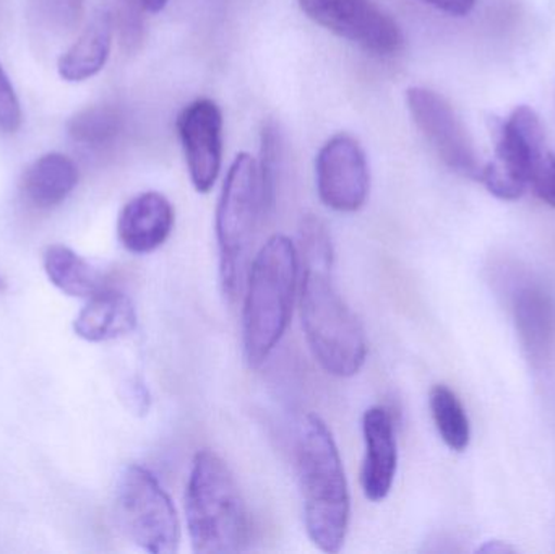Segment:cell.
<instances>
[{
    "instance_id": "obj_1",
    "label": "cell",
    "mask_w": 555,
    "mask_h": 554,
    "mask_svg": "<svg viewBox=\"0 0 555 554\" xmlns=\"http://www.w3.org/2000/svg\"><path fill=\"white\" fill-rule=\"evenodd\" d=\"M297 254L302 266L299 308L307 345L330 376H356L367 358V337L333 282L332 237L315 215L300 221Z\"/></svg>"
},
{
    "instance_id": "obj_2",
    "label": "cell",
    "mask_w": 555,
    "mask_h": 554,
    "mask_svg": "<svg viewBox=\"0 0 555 554\" xmlns=\"http://www.w3.org/2000/svg\"><path fill=\"white\" fill-rule=\"evenodd\" d=\"M296 468L307 536L320 552L338 553L348 536L351 498L338 446L315 413L300 422Z\"/></svg>"
},
{
    "instance_id": "obj_3",
    "label": "cell",
    "mask_w": 555,
    "mask_h": 554,
    "mask_svg": "<svg viewBox=\"0 0 555 554\" xmlns=\"http://www.w3.org/2000/svg\"><path fill=\"white\" fill-rule=\"evenodd\" d=\"M185 520L197 554L246 552L253 524L230 465L211 449L195 454L185 488Z\"/></svg>"
},
{
    "instance_id": "obj_4",
    "label": "cell",
    "mask_w": 555,
    "mask_h": 554,
    "mask_svg": "<svg viewBox=\"0 0 555 554\" xmlns=\"http://www.w3.org/2000/svg\"><path fill=\"white\" fill-rule=\"evenodd\" d=\"M296 244L275 234L250 263L243 309L244 357L250 368H260L280 344L289 325L299 275Z\"/></svg>"
},
{
    "instance_id": "obj_5",
    "label": "cell",
    "mask_w": 555,
    "mask_h": 554,
    "mask_svg": "<svg viewBox=\"0 0 555 554\" xmlns=\"http://www.w3.org/2000/svg\"><path fill=\"white\" fill-rule=\"evenodd\" d=\"M266 214L257 159L249 153H240L228 169L215 224L221 286L230 299H236L244 292L250 250Z\"/></svg>"
},
{
    "instance_id": "obj_6",
    "label": "cell",
    "mask_w": 555,
    "mask_h": 554,
    "mask_svg": "<svg viewBox=\"0 0 555 554\" xmlns=\"http://www.w3.org/2000/svg\"><path fill=\"white\" fill-rule=\"evenodd\" d=\"M116 511L130 540L146 553L175 554L181 546L178 511L158 478L132 464L119 477Z\"/></svg>"
},
{
    "instance_id": "obj_7",
    "label": "cell",
    "mask_w": 555,
    "mask_h": 554,
    "mask_svg": "<svg viewBox=\"0 0 555 554\" xmlns=\"http://www.w3.org/2000/svg\"><path fill=\"white\" fill-rule=\"evenodd\" d=\"M494 158L482 166L479 182L501 201H518L528 189L531 149L546 140L543 123L530 106H518L507 119L489 123Z\"/></svg>"
},
{
    "instance_id": "obj_8",
    "label": "cell",
    "mask_w": 555,
    "mask_h": 554,
    "mask_svg": "<svg viewBox=\"0 0 555 554\" xmlns=\"http://www.w3.org/2000/svg\"><path fill=\"white\" fill-rule=\"evenodd\" d=\"M307 18L369 54L391 57L403 49L397 20L375 0H297Z\"/></svg>"
},
{
    "instance_id": "obj_9",
    "label": "cell",
    "mask_w": 555,
    "mask_h": 554,
    "mask_svg": "<svg viewBox=\"0 0 555 554\" xmlns=\"http://www.w3.org/2000/svg\"><path fill=\"white\" fill-rule=\"evenodd\" d=\"M406 104L413 123L440 162L456 175L479 181L485 165L452 104L442 94L424 87L408 88Z\"/></svg>"
},
{
    "instance_id": "obj_10",
    "label": "cell",
    "mask_w": 555,
    "mask_h": 554,
    "mask_svg": "<svg viewBox=\"0 0 555 554\" xmlns=\"http://www.w3.org/2000/svg\"><path fill=\"white\" fill-rule=\"evenodd\" d=\"M315 182L325 207L339 214L361 210L371 191V171L361 143L348 133L326 140L315 158Z\"/></svg>"
},
{
    "instance_id": "obj_11",
    "label": "cell",
    "mask_w": 555,
    "mask_h": 554,
    "mask_svg": "<svg viewBox=\"0 0 555 554\" xmlns=\"http://www.w3.org/2000/svg\"><path fill=\"white\" fill-rule=\"evenodd\" d=\"M176 129L192 185L198 194H208L217 184L223 165V111L217 101L198 98L182 107Z\"/></svg>"
},
{
    "instance_id": "obj_12",
    "label": "cell",
    "mask_w": 555,
    "mask_h": 554,
    "mask_svg": "<svg viewBox=\"0 0 555 554\" xmlns=\"http://www.w3.org/2000/svg\"><path fill=\"white\" fill-rule=\"evenodd\" d=\"M365 455L361 485L364 497L380 503L390 494L398 468V446L393 416L385 407L375 405L362 416Z\"/></svg>"
},
{
    "instance_id": "obj_13",
    "label": "cell",
    "mask_w": 555,
    "mask_h": 554,
    "mask_svg": "<svg viewBox=\"0 0 555 554\" xmlns=\"http://www.w3.org/2000/svg\"><path fill=\"white\" fill-rule=\"evenodd\" d=\"M175 208L166 195L149 191L124 205L117 236L129 253L150 254L163 246L175 228Z\"/></svg>"
},
{
    "instance_id": "obj_14",
    "label": "cell",
    "mask_w": 555,
    "mask_h": 554,
    "mask_svg": "<svg viewBox=\"0 0 555 554\" xmlns=\"http://www.w3.org/2000/svg\"><path fill=\"white\" fill-rule=\"evenodd\" d=\"M114 16L107 9H100L91 16L77 41L59 57L57 72L70 83L85 81L100 74L111 54L114 36Z\"/></svg>"
},
{
    "instance_id": "obj_15",
    "label": "cell",
    "mask_w": 555,
    "mask_h": 554,
    "mask_svg": "<svg viewBox=\"0 0 555 554\" xmlns=\"http://www.w3.org/2000/svg\"><path fill=\"white\" fill-rule=\"evenodd\" d=\"M135 327L137 311L132 299L107 286L88 299V305L74 322L75 334L93 344L126 337Z\"/></svg>"
},
{
    "instance_id": "obj_16",
    "label": "cell",
    "mask_w": 555,
    "mask_h": 554,
    "mask_svg": "<svg viewBox=\"0 0 555 554\" xmlns=\"http://www.w3.org/2000/svg\"><path fill=\"white\" fill-rule=\"evenodd\" d=\"M515 321L524 350L537 366L555 355V305L538 288H525L515 298Z\"/></svg>"
},
{
    "instance_id": "obj_17",
    "label": "cell",
    "mask_w": 555,
    "mask_h": 554,
    "mask_svg": "<svg viewBox=\"0 0 555 554\" xmlns=\"http://www.w3.org/2000/svg\"><path fill=\"white\" fill-rule=\"evenodd\" d=\"M78 168L68 156L51 152L36 158L23 172L20 191L39 210L61 205L78 184Z\"/></svg>"
},
{
    "instance_id": "obj_18",
    "label": "cell",
    "mask_w": 555,
    "mask_h": 554,
    "mask_svg": "<svg viewBox=\"0 0 555 554\" xmlns=\"http://www.w3.org/2000/svg\"><path fill=\"white\" fill-rule=\"evenodd\" d=\"M44 270L55 288L74 298H87L106 288L103 273L70 247L52 244L44 250Z\"/></svg>"
},
{
    "instance_id": "obj_19",
    "label": "cell",
    "mask_w": 555,
    "mask_h": 554,
    "mask_svg": "<svg viewBox=\"0 0 555 554\" xmlns=\"http://www.w3.org/2000/svg\"><path fill=\"white\" fill-rule=\"evenodd\" d=\"M124 129V116L113 104H94L78 111L67 123L68 136L85 149L109 146Z\"/></svg>"
},
{
    "instance_id": "obj_20",
    "label": "cell",
    "mask_w": 555,
    "mask_h": 554,
    "mask_svg": "<svg viewBox=\"0 0 555 554\" xmlns=\"http://www.w3.org/2000/svg\"><path fill=\"white\" fill-rule=\"evenodd\" d=\"M429 405L434 425L442 441L452 451H465L472 439V426L456 394L443 384H437L430 390Z\"/></svg>"
},
{
    "instance_id": "obj_21",
    "label": "cell",
    "mask_w": 555,
    "mask_h": 554,
    "mask_svg": "<svg viewBox=\"0 0 555 554\" xmlns=\"http://www.w3.org/2000/svg\"><path fill=\"white\" fill-rule=\"evenodd\" d=\"M281 163H283V136L278 124L269 120L260 133V158L257 162L267 214L275 208Z\"/></svg>"
},
{
    "instance_id": "obj_22",
    "label": "cell",
    "mask_w": 555,
    "mask_h": 554,
    "mask_svg": "<svg viewBox=\"0 0 555 554\" xmlns=\"http://www.w3.org/2000/svg\"><path fill=\"white\" fill-rule=\"evenodd\" d=\"M528 188L540 201L555 208V153L547 146V140L531 149Z\"/></svg>"
},
{
    "instance_id": "obj_23",
    "label": "cell",
    "mask_w": 555,
    "mask_h": 554,
    "mask_svg": "<svg viewBox=\"0 0 555 554\" xmlns=\"http://www.w3.org/2000/svg\"><path fill=\"white\" fill-rule=\"evenodd\" d=\"M36 13L49 28L70 33L83 18L85 0H33Z\"/></svg>"
},
{
    "instance_id": "obj_24",
    "label": "cell",
    "mask_w": 555,
    "mask_h": 554,
    "mask_svg": "<svg viewBox=\"0 0 555 554\" xmlns=\"http://www.w3.org/2000/svg\"><path fill=\"white\" fill-rule=\"evenodd\" d=\"M143 9L142 0H116V15L114 23L119 28L120 39L127 51L139 49L143 39Z\"/></svg>"
},
{
    "instance_id": "obj_25",
    "label": "cell",
    "mask_w": 555,
    "mask_h": 554,
    "mask_svg": "<svg viewBox=\"0 0 555 554\" xmlns=\"http://www.w3.org/2000/svg\"><path fill=\"white\" fill-rule=\"evenodd\" d=\"M23 114L15 88L0 65V133H15L22 127Z\"/></svg>"
},
{
    "instance_id": "obj_26",
    "label": "cell",
    "mask_w": 555,
    "mask_h": 554,
    "mask_svg": "<svg viewBox=\"0 0 555 554\" xmlns=\"http://www.w3.org/2000/svg\"><path fill=\"white\" fill-rule=\"evenodd\" d=\"M127 407L137 415H145L150 410V394L140 381H129L126 387Z\"/></svg>"
},
{
    "instance_id": "obj_27",
    "label": "cell",
    "mask_w": 555,
    "mask_h": 554,
    "mask_svg": "<svg viewBox=\"0 0 555 554\" xmlns=\"http://www.w3.org/2000/svg\"><path fill=\"white\" fill-rule=\"evenodd\" d=\"M452 16H466L475 9L476 0H420Z\"/></svg>"
},
{
    "instance_id": "obj_28",
    "label": "cell",
    "mask_w": 555,
    "mask_h": 554,
    "mask_svg": "<svg viewBox=\"0 0 555 554\" xmlns=\"http://www.w3.org/2000/svg\"><path fill=\"white\" fill-rule=\"evenodd\" d=\"M169 0H142L143 9L149 13H159L168 5Z\"/></svg>"
},
{
    "instance_id": "obj_29",
    "label": "cell",
    "mask_w": 555,
    "mask_h": 554,
    "mask_svg": "<svg viewBox=\"0 0 555 554\" xmlns=\"http://www.w3.org/2000/svg\"><path fill=\"white\" fill-rule=\"evenodd\" d=\"M481 552L505 553V552H512V550L507 549V546H505V545L499 546V542H494V546H492V543H489L488 546H485V549H481Z\"/></svg>"
},
{
    "instance_id": "obj_30",
    "label": "cell",
    "mask_w": 555,
    "mask_h": 554,
    "mask_svg": "<svg viewBox=\"0 0 555 554\" xmlns=\"http://www.w3.org/2000/svg\"><path fill=\"white\" fill-rule=\"evenodd\" d=\"M5 289V280L0 276V292H3Z\"/></svg>"
}]
</instances>
